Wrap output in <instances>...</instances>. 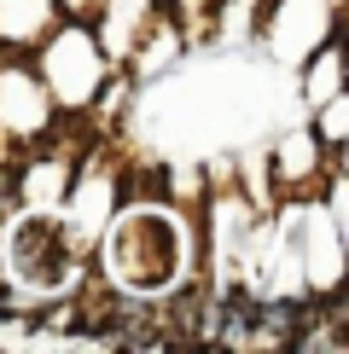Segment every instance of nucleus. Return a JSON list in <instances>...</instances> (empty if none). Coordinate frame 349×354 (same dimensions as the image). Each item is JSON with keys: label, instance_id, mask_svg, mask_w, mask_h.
Here are the masks:
<instances>
[{"label": "nucleus", "instance_id": "f257e3e1", "mask_svg": "<svg viewBox=\"0 0 349 354\" xmlns=\"http://www.w3.org/2000/svg\"><path fill=\"white\" fill-rule=\"evenodd\" d=\"M18 268H29L35 279H53V232L47 227H29L18 239Z\"/></svg>", "mask_w": 349, "mask_h": 354}, {"label": "nucleus", "instance_id": "f03ea898", "mask_svg": "<svg viewBox=\"0 0 349 354\" xmlns=\"http://www.w3.org/2000/svg\"><path fill=\"white\" fill-rule=\"evenodd\" d=\"M12 209V174H0V215Z\"/></svg>", "mask_w": 349, "mask_h": 354}]
</instances>
